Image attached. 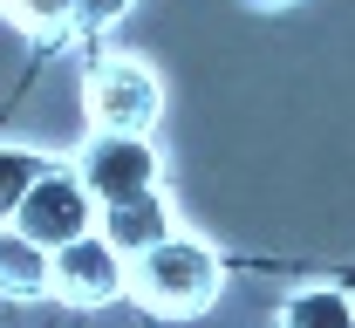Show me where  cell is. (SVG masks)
I'll list each match as a JSON object with an SVG mask.
<instances>
[{"instance_id":"1","label":"cell","mask_w":355,"mask_h":328,"mask_svg":"<svg viewBox=\"0 0 355 328\" xmlns=\"http://www.w3.org/2000/svg\"><path fill=\"white\" fill-rule=\"evenodd\" d=\"M225 287V260L191 233H164L157 246H144L130 260V294L150 315H205Z\"/></svg>"},{"instance_id":"2","label":"cell","mask_w":355,"mask_h":328,"mask_svg":"<svg viewBox=\"0 0 355 328\" xmlns=\"http://www.w3.org/2000/svg\"><path fill=\"white\" fill-rule=\"evenodd\" d=\"M83 110L96 130H157L164 116V83L137 55H96L83 83Z\"/></svg>"},{"instance_id":"3","label":"cell","mask_w":355,"mask_h":328,"mask_svg":"<svg viewBox=\"0 0 355 328\" xmlns=\"http://www.w3.org/2000/svg\"><path fill=\"white\" fill-rule=\"evenodd\" d=\"M76 171L96 191V205H116V198L164 185V157H157L150 130H89V144L76 150Z\"/></svg>"},{"instance_id":"4","label":"cell","mask_w":355,"mask_h":328,"mask_svg":"<svg viewBox=\"0 0 355 328\" xmlns=\"http://www.w3.org/2000/svg\"><path fill=\"white\" fill-rule=\"evenodd\" d=\"M96 212H103V205H96V191L83 185V171L48 157L42 171H35V185L21 191V205H14V226H21V233H35L48 253H55L62 239L89 233V226H96Z\"/></svg>"},{"instance_id":"5","label":"cell","mask_w":355,"mask_h":328,"mask_svg":"<svg viewBox=\"0 0 355 328\" xmlns=\"http://www.w3.org/2000/svg\"><path fill=\"white\" fill-rule=\"evenodd\" d=\"M123 287H130V260L103 239V226H89V233L55 246V294H62L69 308H103V301H116Z\"/></svg>"},{"instance_id":"6","label":"cell","mask_w":355,"mask_h":328,"mask_svg":"<svg viewBox=\"0 0 355 328\" xmlns=\"http://www.w3.org/2000/svg\"><path fill=\"white\" fill-rule=\"evenodd\" d=\"M96 226H103V239H110L123 260H137L144 246H157L164 233H178V212H171V198H164V185H150V191H137V198L103 205Z\"/></svg>"},{"instance_id":"7","label":"cell","mask_w":355,"mask_h":328,"mask_svg":"<svg viewBox=\"0 0 355 328\" xmlns=\"http://www.w3.org/2000/svg\"><path fill=\"white\" fill-rule=\"evenodd\" d=\"M55 294V253L14 219H0V301H48Z\"/></svg>"},{"instance_id":"8","label":"cell","mask_w":355,"mask_h":328,"mask_svg":"<svg viewBox=\"0 0 355 328\" xmlns=\"http://www.w3.org/2000/svg\"><path fill=\"white\" fill-rule=\"evenodd\" d=\"M280 322L287 328H355V294L335 281H308L280 301Z\"/></svg>"},{"instance_id":"9","label":"cell","mask_w":355,"mask_h":328,"mask_svg":"<svg viewBox=\"0 0 355 328\" xmlns=\"http://www.w3.org/2000/svg\"><path fill=\"white\" fill-rule=\"evenodd\" d=\"M42 164H48L42 150H28V144H0V219H14L21 191L35 185V171H42Z\"/></svg>"},{"instance_id":"10","label":"cell","mask_w":355,"mask_h":328,"mask_svg":"<svg viewBox=\"0 0 355 328\" xmlns=\"http://www.w3.org/2000/svg\"><path fill=\"white\" fill-rule=\"evenodd\" d=\"M7 14L28 35H69L76 28V0H7Z\"/></svg>"},{"instance_id":"11","label":"cell","mask_w":355,"mask_h":328,"mask_svg":"<svg viewBox=\"0 0 355 328\" xmlns=\"http://www.w3.org/2000/svg\"><path fill=\"white\" fill-rule=\"evenodd\" d=\"M130 14V0H76V28H116Z\"/></svg>"},{"instance_id":"12","label":"cell","mask_w":355,"mask_h":328,"mask_svg":"<svg viewBox=\"0 0 355 328\" xmlns=\"http://www.w3.org/2000/svg\"><path fill=\"white\" fill-rule=\"evenodd\" d=\"M253 7H266V14H273V7H294V0H253Z\"/></svg>"},{"instance_id":"13","label":"cell","mask_w":355,"mask_h":328,"mask_svg":"<svg viewBox=\"0 0 355 328\" xmlns=\"http://www.w3.org/2000/svg\"><path fill=\"white\" fill-rule=\"evenodd\" d=\"M0 7H7V0H0Z\"/></svg>"}]
</instances>
